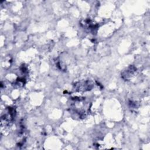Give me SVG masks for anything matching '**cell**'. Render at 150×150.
Segmentation results:
<instances>
[{
	"instance_id": "cell-1",
	"label": "cell",
	"mask_w": 150,
	"mask_h": 150,
	"mask_svg": "<svg viewBox=\"0 0 150 150\" xmlns=\"http://www.w3.org/2000/svg\"><path fill=\"white\" fill-rule=\"evenodd\" d=\"M77 89L79 91H86L89 90L92 88V84L89 82H84L83 83H79V84H77Z\"/></svg>"
},
{
	"instance_id": "cell-2",
	"label": "cell",
	"mask_w": 150,
	"mask_h": 150,
	"mask_svg": "<svg viewBox=\"0 0 150 150\" xmlns=\"http://www.w3.org/2000/svg\"><path fill=\"white\" fill-rule=\"evenodd\" d=\"M136 71V69L133 66H130L129 68L127 69L125 72H124L122 75L123 77L125 79H128V77H130L131 75H133L134 72Z\"/></svg>"
}]
</instances>
